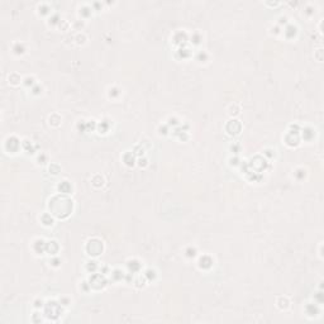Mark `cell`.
I'll return each mask as SVG.
<instances>
[{
  "label": "cell",
  "instance_id": "6da1fadb",
  "mask_svg": "<svg viewBox=\"0 0 324 324\" xmlns=\"http://www.w3.org/2000/svg\"><path fill=\"white\" fill-rule=\"evenodd\" d=\"M86 251L89 252V255H91V256L100 255L101 251H103V243L99 241V239H96V238L90 239V241L87 242Z\"/></svg>",
  "mask_w": 324,
  "mask_h": 324
},
{
  "label": "cell",
  "instance_id": "ba28073f",
  "mask_svg": "<svg viewBox=\"0 0 324 324\" xmlns=\"http://www.w3.org/2000/svg\"><path fill=\"white\" fill-rule=\"evenodd\" d=\"M123 159H124L125 165H128V166H132L133 163H134V154L129 152V158H128V156H127V154H124Z\"/></svg>",
  "mask_w": 324,
  "mask_h": 324
},
{
  "label": "cell",
  "instance_id": "5bb4252c",
  "mask_svg": "<svg viewBox=\"0 0 324 324\" xmlns=\"http://www.w3.org/2000/svg\"><path fill=\"white\" fill-rule=\"evenodd\" d=\"M119 274H120V271H119V270H115V271H114V274H113V276H114V277H115L116 280L123 279V274H122V275H119Z\"/></svg>",
  "mask_w": 324,
  "mask_h": 324
},
{
  "label": "cell",
  "instance_id": "4fadbf2b",
  "mask_svg": "<svg viewBox=\"0 0 324 324\" xmlns=\"http://www.w3.org/2000/svg\"><path fill=\"white\" fill-rule=\"evenodd\" d=\"M195 248H189V250L186 251V255H187V257H194L195 256Z\"/></svg>",
  "mask_w": 324,
  "mask_h": 324
},
{
  "label": "cell",
  "instance_id": "7c38bea8",
  "mask_svg": "<svg viewBox=\"0 0 324 324\" xmlns=\"http://www.w3.org/2000/svg\"><path fill=\"white\" fill-rule=\"evenodd\" d=\"M86 267H87V270H89V271H91V267H92V270H95L96 267H98V265H96V262H95V261H89Z\"/></svg>",
  "mask_w": 324,
  "mask_h": 324
},
{
  "label": "cell",
  "instance_id": "9c48e42d",
  "mask_svg": "<svg viewBox=\"0 0 324 324\" xmlns=\"http://www.w3.org/2000/svg\"><path fill=\"white\" fill-rule=\"evenodd\" d=\"M42 222H43V224L46 225H51L52 224V217H51L50 214H44V215H42Z\"/></svg>",
  "mask_w": 324,
  "mask_h": 324
},
{
  "label": "cell",
  "instance_id": "52a82bcc",
  "mask_svg": "<svg viewBox=\"0 0 324 324\" xmlns=\"http://www.w3.org/2000/svg\"><path fill=\"white\" fill-rule=\"evenodd\" d=\"M139 267H141V264H139L138 261H129V262H128V269L132 271V272L138 271Z\"/></svg>",
  "mask_w": 324,
  "mask_h": 324
},
{
  "label": "cell",
  "instance_id": "7a4b0ae2",
  "mask_svg": "<svg viewBox=\"0 0 324 324\" xmlns=\"http://www.w3.org/2000/svg\"><path fill=\"white\" fill-rule=\"evenodd\" d=\"M106 284V280L105 277L103 276L101 274H95V275H92L91 277H90V288L92 289H96V290H99L101 288H104Z\"/></svg>",
  "mask_w": 324,
  "mask_h": 324
},
{
  "label": "cell",
  "instance_id": "8fae6325",
  "mask_svg": "<svg viewBox=\"0 0 324 324\" xmlns=\"http://www.w3.org/2000/svg\"><path fill=\"white\" fill-rule=\"evenodd\" d=\"M154 274H156V272H154L153 270H151V269H149V270H147V271H146L144 276H146V277H148L149 280H151V279H154V276H156Z\"/></svg>",
  "mask_w": 324,
  "mask_h": 324
},
{
  "label": "cell",
  "instance_id": "30bf717a",
  "mask_svg": "<svg viewBox=\"0 0 324 324\" xmlns=\"http://www.w3.org/2000/svg\"><path fill=\"white\" fill-rule=\"evenodd\" d=\"M13 50H14V52L18 53V55L24 52V48H23V46H22V44H19V43H17L15 46H14V47H13Z\"/></svg>",
  "mask_w": 324,
  "mask_h": 324
},
{
  "label": "cell",
  "instance_id": "277c9868",
  "mask_svg": "<svg viewBox=\"0 0 324 324\" xmlns=\"http://www.w3.org/2000/svg\"><path fill=\"white\" fill-rule=\"evenodd\" d=\"M5 144H10V151L12 152H14V151H17L18 148H19V146H20V143H19V141H18L15 137H12V138H8V141H7V143Z\"/></svg>",
  "mask_w": 324,
  "mask_h": 324
},
{
  "label": "cell",
  "instance_id": "3957f363",
  "mask_svg": "<svg viewBox=\"0 0 324 324\" xmlns=\"http://www.w3.org/2000/svg\"><path fill=\"white\" fill-rule=\"evenodd\" d=\"M213 265V260L210 258L209 256H203V257H200V260H199V266L201 267V269H210Z\"/></svg>",
  "mask_w": 324,
  "mask_h": 324
},
{
  "label": "cell",
  "instance_id": "8992f818",
  "mask_svg": "<svg viewBox=\"0 0 324 324\" xmlns=\"http://www.w3.org/2000/svg\"><path fill=\"white\" fill-rule=\"evenodd\" d=\"M285 34H286V37H289V38L294 37L295 34H296V27H294L293 24L288 25L286 27V31H285Z\"/></svg>",
  "mask_w": 324,
  "mask_h": 324
},
{
  "label": "cell",
  "instance_id": "5b68a950",
  "mask_svg": "<svg viewBox=\"0 0 324 324\" xmlns=\"http://www.w3.org/2000/svg\"><path fill=\"white\" fill-rule=\"evenodd\" d=\"M58 189H60V191H62V192H65V194H67V192L71 191V185H70L67 181H62L58 185Z\"/></svg>",
  "mask_w": 324,
  "mask_h": 324
}]
</instances>
